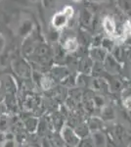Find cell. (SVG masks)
Segmentation results:
<instances>
[{
	"label": "cell",
	"instance_id": "obj_1",
	"mask_svg": "<svg viewBox=\"0 0 131 147\" xmlns=\"http://www.w3.org/2000/svg\"><path fill=\"white\" fill-rule=\"evenodd\" d=\"M69 21V18L64 14V12H59V13L55 14L53 19H52V25L54 26V28H64L67 25Z\"/></svg>",
	"mask_w": 131,
	"mask_h": 147
},
{
	"label": "cell",
	"instance_id": "obj_2",
	"mask_svg": "<svg viewBox=\"0 0 131 147\" xmlns=\"http://www.w3.org/2000/svg\"><path fill=\"white\" fill-rule=\"evenodd\" d=\"M62 134H63V137H64V139H65V141L68 142L69 144H71V145H75V144H77V142L79 141V138H78L77 134H75L73 130L67 127L62 130Z\"/></svg>",
	"mask_w": 131,
	"mask_h": 147
},
{
	"label": "cell",
	"instance_id": "obj_3",
	"mask_svg": "<svg viewBox=\"0 0 131 147\" xmlns=\"http://www.w3.org/2000/svg\"><path fill=\"white\" fill-rule=\"evenodd\" d=\"M103 27L105 28V30H106V32H108L109 34H115V32H116V25H115L114 21L112 20L111 18L107 17V18L104 19Z\"/></svg>",
	"mask_w": 131,
	"mask_h": 147
},
{
	"label": "cell",
	"instance_id": "obj_4",
	"mask_svg": "<svg viewBox=\"0 0 131 147\" xmlns=\"http://www.w3.org/2000/svg\"><path fill=\"white\" fill-rule=\"evenodd\" d=\"M78 47V41L75 38H68L65 42V49L70 52H75Z\"/></svg>",
	"mask_w": 131,
	"mask_h": 147
},
{
	"label": "cell",
	"instance_id": "obj_5",
	"mask_svg": "<svg viewBox=\"0 0 131 147\" xmlns=\"http://www.w3.org/2000/svg\"><path fill=\"white\" fill-rule=\"evenodd\" d=\"M106 56V50L104 48H99L94 50V57L99 61H103Z\"/></svg>",
	"mask_w": 131,
	"mask_h": 147
},
{
	"label": "cell",
	"instance_id": "obj_6",
	"mask_svg": "<svg viewBox=\"0 0 131 147\" xmlns=\"http://www.w3.org/2000/svg\"><path fill=\"white\" fill-rule=\"evenodd\" d=\"M102 48H104L105 50H112L114 48V42L109 38H104L102 39Z\"/></svg>",
	"mask_w": 131,
	"mask_h": 147
},
{
	"label": "cell",
	"instance_id": "obj_7",
	"mask_svg": "<svg viewBox=\"0 0 131 147\" xmlns=\"http://www.w3.org/2000/svg\"><path fill=\"white\" fill-rule=\"evenodd\" d=\"M82 20H83V22H84V24H86V25H89L90 22L92 21V15H91V13H90V12L88 11V10H86V9H85L84 12H83Z\"/></svg>",
	"mask_w": 131,
	"mask_h": 147
},
{
	"label": "cell",
	"instance_id": "obj_8",
	"mask_svg": "<svg viewBox=\"0 0 131 147\" xmlns=\"http://www.w3.org/2000/svg\"><path fill=\"white\" fill-rule=\"evenodd\" d=\"M94 143H97L98 145H101V144L105 143V139H104L103 134H94Z\"/></svg>",
	"mask_w": 131,
	"mask_h": 147
},
{
	"label": "cell",
	"instance_id": "obj_9",
	"mask_svg": "<svg viewBox=\"0 0 131 147\" xmlns=\"http://www.w3.org/2000/svg\"><path fill=\"white\" fill-rule=\"evenodd\" d=\"M40 84H41V86L43 87L44 89H49L50 87H51V80L49 79H47V78H42Z\"/></svg>",
	"mask_w": 131,
	"mask_h": 147
},
{
	"label": "cell",
	"instance_id": "obj_10",
	"mask_svg": "<svg viewBox=\"0 0 131 147\" xmlns=\"http://www.w3.org/2000/svg\"><path fill=\"white\" fill-rule=\"evenodd\" d=\"M63 12L67 17H68L69 19H71L73 15V8L71 6H66L65 8H64Z\"/></svg>",
	"mask_w": 131,
	"mask_h": 147
},
{
	"label": "cell",
	"instance_id": "obj_11",
	"mask_svg": "<svg viewBox=\"0 0 131 147\" xmlns=\"http://www.w3.org/2000/svg\"><path fill=\"white\" fill-rule=\"evenodd\" d=\"M124 106L127 110H131V97H128L124 101Z\"/></svg>",
	"mask_w": 131,
	"mask_h": 147
},
{
	"label": "cell",
	"instance_id": "obj_12",
	"mask_svg": "<svg viewBox=\"0 0 131 147\" xmlns=\"http://www.w3.org/2000/svg\"><path fill=\"white\" fill-rule=\"evenodd\" d=\"M94 101L98 106H103V104H104V101H103V99H102L101 97H95Z\"/></svg>",
	"mask_w": 131,
	"mask_h": 147
},
{
	"label": "cell",
	"instance_id": "obj_13",
	"mask_svg": "<svg viewBox=\"0 0 131 147\" xmlns=\"http://www.w3.org/2000/svg\"><path fill=\"white\" fill-rule=\"evenodd\" d=\"M93 1H96V2H99V1H103V0H93Z\"/></svg>",
	"mask_w": 131,
	"mask_h": 147
},
{
	"label": "cell",
	"instance_id": "obj_14",
	"mask_svg": "<svg viewBox=\"0 0 131 147\" xmlns=\"http://www.w3.org/2000/svg\"><path fill=\"white\" fill-rule=\"evenodd\" d=\"M32 1H37V0H32Z\"/></svg>",
	"mask_w": 131,
	"mask_h": 147
},
{
	"label": "cell",
	"instance_id": "obj_15",
	"mask_svg": "<svg viewBox=\"0 0 131 147\" xmlns=\"http://www.w3.org/2000/svg\"><path fill=\"white\" fill-rule=\"evenodd\" d=\"M75 1H78V0H75Z\"/></svg>",
	"mask_w": 131,
	"mask_h": 147
}]
</instances>
